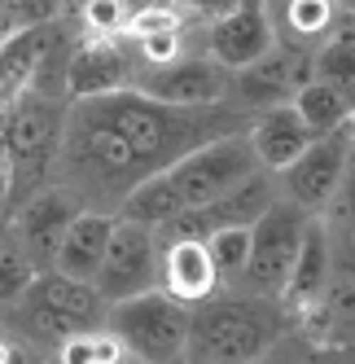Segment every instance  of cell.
<instances>
[{
  "label": "cell",
  "mask_w": 355,
  "mask_h": 364,
  "mask_svg": "<svg viewBox=\"0 0 355 364\" xmlns=\"http://www.w3.org/2000/svg\"><path fill=\"white\" fill-rule=\"evenodd\" d=\"M158 290H167L175 303L197 307L211 294L224 290V281L215 272V259L207 250V242H158Z\"/></svg>",
  "instance_id": "obj_15"
},
{
  "label": "cell",
  "mask_w": 355,
  "mask_h": 364,
  "mask_svg": "<svg viewBox=\"0 0 355 364\" xmlns=\"http://www.w3.org/2000/svg\"><path fill=\"white\" fill-rule=\"evenodd\" d=\"M255 171H263L259 159H255V145H250L246 132H233V136H219L211 145L185 154L180 163H171L163 171V180L171 185L180 211H189V206H202V202H215L224 193H233Z\"/></svg>",
  "instance_id": "obj_6"
},
{
  "label": "cell",
  "mask_w": 355,
  "mask_h": 364,
  "mask_svg": "<svg viewBox=\"0 0 355 364\" xmlns=\"http://www.w3.org/2000/svg\"><path fill=\"white\" fill-rule=\"evenodd\" d=\"M180 5H185L193 18H202V22H215V18H224V14H233L241 0H180Z\"/></svg>",
  "instance_id": "obj_30"
},
{
  "label": "cell",
  "mask_w": 355,
  "mask_h": 364,
  "mask_svg": "<svg viewBox=\"0 0 355 364\" xmlns=\"http://www.w3.org/2000/svg\"><path fill=\"white\" fill-rule=\"evenodd\" d=\"M92 285L106 303H123V299H136L145 290H158V237H154V228L114 215L110 242H106V255H101V268L92 272Z\"/></svg>",
  "instance_id": "obj_8"
},
{
  "label": "cell",
  "mask_w": 355,
  "mask_h": 364,
  "mask_svg": "<svg viewBox=\"0 0 355 364\" xmlns=\"http://www.w3.org/2000/svg\"><path fill=\"white\" fill-rule=\"evenodd\" d=\"M44 360L48 355L5 316V311H0V364H44Z\"/></svg>",
  "instance_id": "obj_29"
},
{
  "label": "cell",
  "mask_w": 355,
  "mask_h": 364,
  "mask_svg": "<svg viewBox=\"0 0 355 364\" xmlns=\"http://www.w3.org/2000/svg\"><path fill=\"white\" fill-rule=\"evenodd\" d=\"M5 232H9V211L0 206V242H5Z\"/></svg>",
  "instance_id": "obj_32"
},
{
  "label": "cell",
  "mask_w": 355,
  "mask_h": 364,
  "mask_svg": "<svg viewBox=\"0 0 355 364\" xmlns=\"http://www.w3.org/2000/svg\"><path fill=\"white\" fill-rule=\"evenodd\" d=\"M312 75H316V58L312 53L272 44L259 62H250L246 70H233V92H228V101L241 106L250 119H255L259 110H272V106L294 101V92L307 84Z\"/></svg>",
  "instance_id": "obj_13"
},
{
  "label": "cell",
  "mask_w": 355,
  "mask_h": 364,
  "mask_svg": "<svg viewBox=\"0 0 355 364\" xmlns=\"http://www.w3.org/2000/svg\"><path fill=\"white\" fill-rule=\"evenodd\" d=\"M250 114L233 101L219 106H167L136 88L80 97L66 106L58 185L88 211H119L123 198L149 176L219 136L246 132Z\"/></svg>",
  "instance_id": "obj_1"
},
{
  "label": "cell",
  "mask_w": 355,
  "mask_h": 364,
  "mask_svg": "<svg viewBox=\"0 0 355 364\" xmlns=\"http://www.w3.org/2000/svg\"><path fill=\"white\" fill-rule=\"evenodd\" d=\"M193 307L175 303L167 290H145L136 299L110 303V329L136 364H189Z\"/></svg>",
  "instance_id": "obj_5"
},
{
  "label": "cell",
  "mask_w": 355,
  "mask_h": 364,
  "mask_svg": "<svg viewBox=\"0 0 355 364\" xmlns=\"http://www.w3.org/2000/svg\"><path fill=\"white\" fill-rule=\"evenodd\" d=\"M66 106L70 97L58 88H27L9 101L0 149L9 163V211L48 185H58V159H62V132H66Z\"/></svg>",
  "instance_id": "obj_3"
},
{
  "label": "cell",
  "mask_w": 355,
  "mask_h": 364,
  "mask_svg": "<svg viewBox=\"0 0 355 364\" xmlns=\"http://www.w3.org/2000/svg\"><path fill=\"white\" fill-rule=\"evenodd\" d=\"M263 9H268L276 44L312 53V58H316V48L338 31V22L346 14L338 0H263Z\"/></svg>",
  "instance_id": "obj_17"
},
{
  "label": "cell",
  "mask_w": 355,
  "mask_h": 364,
  "mask_svg": "<svg viewBox=\"0 0 355 364\" xmlns=\"http://www.w3.org/2000/svg\"><path fill=\"white\" fill-rule=\"evenodd\" d=\"M290 329L298 325L281 299L224 285L219 294L193 307L189 364H259Z\"/></svg>",
  "instance_id": "obj_2"
},
{
  "label": "cell",
  "mask_w": 355,
  "mask_h": 364,
  "mask_svg": "<svg viewBox=\"0 0 355 364\" xmlns=\"http://www.w3.org/2000/svg\"><path fill=\"white\" fill-rule=\"evenodd\" d=\"M298 329L320 347L355 351V232L329 228V277L316 307L298 321Z\"/></svg>",
  "instance_id": "obj_9"
},
{
  "label": "cell",
  "mask_w": 355,
  "mask_h": 364,
  "mask_svg": "<svg viewBox=\"0 0 355 364\" xmlns=\"http://www.w3.org/2000/svg\"><path fill=\"white\" fill-rule=\"evenodd\" d=\"M0 311H5V316L27 333L44 355H53L66 338L101 329L110 321V303L97 294V285L80 281V277H66L58 268L36 272L27 290H22L9 307H0Z\"/></svg>",
  "instance_id": "obj_4"
},
{
  "label": "cell",
  "mask_w": 355,
  "mask_h": 364,
  "mask_svg": "<svg viewBox=\"0 0 355 364\" xmlns=\"http://www.w3.org/2000/svg\"><path fill=\"white\" fill-rule=\"evenodd\" d=\"M259 364H355L351 347H320L302 329H290Z\"/></svg>",
  "instance_id": "obj_24"
},
{
  "label": "cell",
  "mask_w": 355,
  "mask_h": 364,
  "mask_svg": "<svg viewBox=\"0 0 355 364\" xmlns=\"http://www.w3.org/2000/svg\"><path fill=\"white\" fill-rule=\"evenodd\" d=\"M241 5H263V0H241Z\"/></svg>",
  "instance_id": "obj_34"
},
{
  "label": "cell",
  "mask_w": 355,
  "mask_h": 364,
  "mask_svg": "<svg viewBox=\"0 0 355 364\" xmlns=\"http://www.w3.org/2000/svg\"><path fill=\"white\" fill-rule=\"evenodd\" d=\"M272 44H276V36H272V22H268L263 5H237L233 14L207 22V53L224 70H246Z\"/></svg>",
  "instance_id": "obj_16"
},
{
  "label": "cell",
  "mask_w": 355,
  "mask_h": 364,
  "mask_svg": "<svg viewBox=\"0 0 355 364\" xmlns=\"http://www.w3.org/2000/svg\"><path fill=\"white\" fill-rule=\"evenodd\" d=\"M44 364H53V360H44Z\"/></svg>",
  "instance_id": "obj_35"
},
{
  "label": "cell",
  "mask_w": 355,
  "mask_h": 364,
  "mask_svg": "<svg viewBox=\"0 0 355 364\" xmlns=\"http://www.w3.org/2000/svg\"><path fill=\"white\" fill-rule=\"evenodd\" d=\"M132 75H136V48L128 36H84L66 58L62 84L70 101H80V97L128 88Z\"/></svg>",
  "instance_id": "obj_14"
},
{
  "label": "cell",
  "mask_w": 355,
  "mask_h": 364,
  "mask_svg": "<svg viewBox=\"0 0 355 364\" xmlns=\"http://www.w3.org/2000/svg\"><path fill=\"white\" fill-rule=\"evenodd\" d=\"M324 224L338 228V232H355V145L346 154V171H342V185H338L334 202H329V211H324Z\"/></svg>",
  "instance_id": "obj_27"
},
{
  "label": "cell",
  "mask_w": 355,
  "mask_h": 364,
  "mask_svg": "<svg viewBox=\"0 0 355 364\" xmlns=\"http://www.w3.org/2000/svg\"><path fill=\"white\" fill-rule=\"evenodd\" d=\"M31 277H36V264L27 259V250L18 246L13 232H5V242H0V307H9L22 290H27Z\"/></svg>",
  "instance_id": "obj_26"
},
{
  "label": "cell",
  "mask_w": 355,
  "mask_h": 364,
  "mask_svg": "<svg viewBox=\"0 0 355 364\" xmlns=\"http://www.w3.org/2000/svg\"><path fill=\"white\" fill-rule=\"evenodd\" d=\"M110 228H114V215H110V211H88V206H84V211L70 220L66 237H62L58 272L80 277V281H92V272L101 268V255H106Z\"/></svg>",
  "instance_id": "obj_20"
},
{
  "label": "cell",
  "mask_w": 355,
  "mask_h": 364,
  "mask_svg": "<svg viewBox=\"0 0 355 364\" xmlns=\"http://www.w3.org/2000/svg\"><path fill=\"white\" fill-rule=\"evenodd\" d=\"M324 277H329V224H324V215H312L307 237H302V246L294 255V268L285 277V290H281V303L294 316V325L316 307V299L324 290Z\"/></svg>",
  "instance_id": "obj_19"
},
{
  "label": "cell",
  "mask_w": 355,
  "mask_h": 364,
  "mask_svg": "<svg viewBox=\"0 0 355 364\" xmlns=\"http://www.w3.org/2000/svg\"><path fill=\"white\" fill-rule=\"evenodd\" d=\"M338 31L355 40V9H346V14H342V22H338Z\"/></svg>",
  "instance_id": "obj_31"
},
{
  "label": "cell",
  "mask_w": 355,
  "mask_h": 364,
  "mask_svg": "<svg viewBox=\"0 0 355 364\" xmlns=\"http://www.w3.org/2000/svg\"><path fill=\"white\" fill-rule=\"evenodd\" d=\"M307 224H312V211H302L290 198H276L268 211L250 224V259H246L241 290L281 299L285 277L294 268V255H298L302 237H307Z\"/></svg>",
  "instance_id": "obj_7"
},
{
  "label": "cell",
  "mask_w": 355,
  "mask_h": 364,
  "mask_svg": "<svg viewBox=\"0 0 355 364\" xmlns=\"http://www.w3.org/2000/svg\"><path fill=\"white\" fill-rule=\"evenodd\" d=\"M246 136H250V145H255V159H259V167L263 171H281V167H290L302 149H307L316 136L307 132V123L298 119V110L290 106H272V110H259L255 119H250V127H246Z\"/></svg>",
  "instance_id": "obj_18"
},
{
  "label": "cell",
  "mask_w": 355,
  "mask_h": 364,
  "mask_svg": "<svg viewBox=\"0 0 355 364\" xmlns=\"http://www.w3.org/2000/svg\"><path fill=\"white\" fill-rule=\"evenodd\" d=\"M5 5V22L9 31L18 27H40V22H58V14L66 9V0H0Z\"/></svg>",
  "instance_id": "obj_28"
},
{
  "label": "cell",
  "mask_w": 355,
  "mask_h": 364,
  "mask_svg": "<svg viewBox=\"0 0 355 364\" xmlns=\"http://www.w3.org/2000/svg\"><path fill=\"white\" fill-rule=\"evenodd\" d=\"M316 80L334 84L346 97V106L355 110V40L351 36L334 31V36L316 48Z\"/></svg>",
  "instance_id": "obj_23"
},
{
  "label": "cell",
  "mask_w": 355,
  "mask_h": 364,
  "mask_svg": "<svg viewBox=\"0 0 355 364\" xmlns=\"http://www.w3.org/2000/svg\"><path fill=\"white\" fill-rule=\"evenodd\" d=\"M53 364H128V347L114 338L110 325H101V329H88V333H75L66 338V343L48 355Z\"/></svg>",
  "instance_id": "obj_22"
},
{
  "label": "cell",
  "mask_w": 355,
  "mask_h": 364,
  "mask_svg": "<svg viewBox=\"0 0 355 364\" xmlns=\"http://www.w3.org/2000/svg\"><path fill=\"white\" fill-rule=\"evenodd\" d=\"M290 106L298 110V119H302V123H307V132H312V136H329V132H338V127L355 123V110L346 106V97H342L334 84L316 80V75H312V80L294 92Z\"/></svg>",
  "instance_id": "obj_21"
},
{
  "label": "cell",
  "mask_w": 355,
  "mask_h": 364,
  "mask_svg": "<svg viewBox=\"0 0 355 364\" xmlns=\"http://www.w3.org/2000/svg\"><path fill=\"white\" fill-rule=\"evenodd\" d=\"M207 250L215 259V272L224 285H241L246 277V259H250V224H233V228H219L207 237Z\"/></svg>",
  "instance_id": "obj_25"
},
{
  "label": "cell",
  "mask_w": 355,
  "mask_h": 364,
  "mask_svg": "<svg viewBox=\"0 0 355 364\" xmlns=\"http://www.w3.org/2000/svg\"><path fill=\"white\" fill-rule=\"evenodd\" d=\"M128 88L154 101H167V106H219L233 92V70H224L211 53H180L158 66L136 62V75Z\"/></svg>",
  "instance_id": "obj_10"
},
{
  "label": "cell",
  "mask_w": 355,
  "mask_h": 364,
  "mask_svg": "<svg viewBox=\"0 0 355 364\" xmlns=\"http://www.w3.org/2000/svg\"><path fill=\"white\" fill-rule=\"evenodd\" d=\"M128 364H136V360H128Z\"/></svg>",
  "instance_id": "obj_36"
},
{
  "label": "cell",
  "mask_w": 355,
  "mask_h": 364,
  "mask_svg": "<svg viewBox=\"0 0 355 364\" xmlns=\"http://www.w3.org/2000/svg\"><path fill=\"white\" fill-rule=\"evenodd\" d=\"M351 145H355V123L338 127V132H329V136H316L290 167L276 171L281 176L276 180L281 198L298 202L302 211H312V215H324L329 202H334V193H338V185H342Z\"/></svg>",
  "instance_id": "obj_11"
},
{
  "label": "cell",
  "mask_w": 355,
  "mask_h": 364,
  "mask_svg": "<svg viewBox=\"0 0 355 364\" xmlns=\"http://www.w3.org/2000/svg\"><path fill=\"white\" fill-rule=\"evenodd\" d=\"M338 5H342V9H355V0H338Z\"/></svg>",
  "instance_id": "obj_33"
},
{
  "label": "cell",
  "mask_w": 355,
  "mask_h": 364,
  "mask_svg": "<svg viewBox=\"0 0 355 364\" xmlns=\"http://www.w3.org/2000/svg\"><path fill=\"white\" fill-rule=\"evenodd\" d=\"M84 206L70 189L62 185H48L31 198H22L13 211H9V232L18 237V246L27 250V259L36 264V272H48L58 268V250H62V237L70 220L80 215Z\"/></svg>",
  "instance_id": "obj_12"
}]
</instances>
